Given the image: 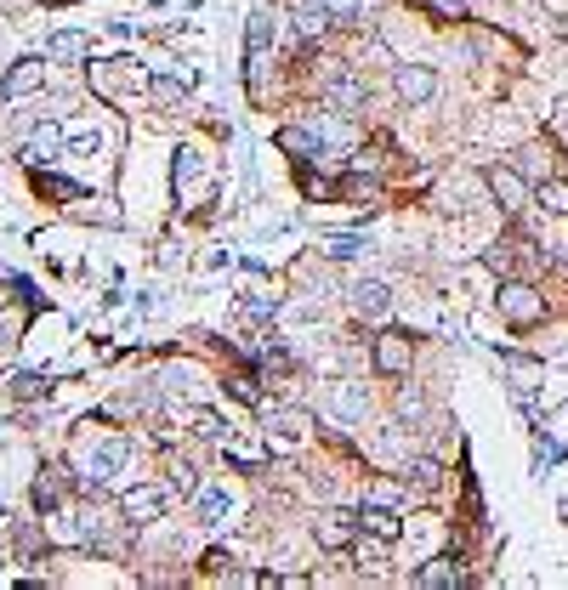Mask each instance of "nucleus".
<instances>
[{"label":"nucleus","instance_id":"412c9836","mask_svg":"<svg viewBox=\"0 0 568 590\" xmlns=\"http://www.w3.org/2000/svg\"><path fill=\"white\" fill-rule=\"evenodd\" d=\"M35 193H40V199H57V205H74V199H86V188H80V182H63V176H46V171L35 176Z\"/></svg>","mask_w":568,"mask_h":590},{"label":"nucleus","instance_id":"1a4fd4ad","mask_svg":"<svg viewBox=\"0 0 568 590\" xmlns=\"http://www.w3.org/2000/svg\"><path fill=\"white\" fill-rule=\"evenodd\" d=\"M63 142H69V131H63V125H57V120H40L35 131L23 137V159H29V165H52V159L63 154Z\"/></svg>","mask_w":568,"mask_h":590},{"label":"nucleus","instance_id":"aec40b11","mask_svg":"<svg viewBox=\"0 0 568 590\" xmlns=\"http://www.w3.org/2000/svg\"><path fill=\"white\" fill-rule=\"evenodd\" d=\"M324 23H330V6H324V0H307V6H296V35H302V40H319Z\"/></svg>","mask_w":568,"mask_h":590},{"label":"nucleus","instance_id":"2f4dec72","mask_svg":"<svg viewBox=\"0 0 568 590\" xmlns=\"http://www.w3.org/2000/svg\"><path fill=\"white\" fill-rule=\"evenodd\" d=\"M370 500H375V505H398V500H404V488H398V483H375Z\"/></svg>","mask_w":568,"mask_h":590},{"label":"nucleus","instance_id":"6e6552de","mask_svg":"<svg viewBox=\"0 0 568 590\" xmlns=\"http://www.w3.org/2000/svg\"><path fill=\"white\" fill-rule=\"evenodd\" d=\"M46 86V63L40 57H18L12 69L0 74V108L12 103V97H23V91H40Z\"/></svg>","mask_w":568,"mask_h":590},{"label":"nucleus","instance_id":"f257e3e1","mask_svg":"<svg viewBox=\"0 0 568 590\" xmlns=\"http://www.w3.org/2000/svg\"><path fill=\"white\" fill-rule=\"evenodd\" d=\"M125 454H131V443H125V437H103V443H80V449H74V477H80V483L86 488H108L114 483V471L125 466Z\"/></svg>","mask_w":568,"mask_h":590},{"label":"nucleus","instance_id":"9b49d317","mask_svg":"<svg viewBox=\"0 0 568 590\" xmlns=\"http://www.w3.org/2000/svg\"><path fill=\"white\" fill-rule=\"evenodd\" d=\"M398 97H404L409 108L432 103V97H438V74L421 69V63H404V69H398Z\"/></svg>","mask_w":568,"mask_h":590},{"label":"nucleus","instance_id":"dca6fc26","mask_svg":"<svg viewBox=\"0 0 568 590\" xmlns=\"http://www.w3.org/2000/svg\"><path fill=\"white\" fill-rule=\"evenodd\" d=\"M307 426H313V415H307V409H296V403H273V409H267V432L302 437Z\"/></svg>","mask_w":568,"mask_h":590},{"label":"nucleus","instance_id":"0eeeda50","mask_svg":"<svg viewBox=\"0 0 568 590\" xmlns=\"http://www.w3.org/2000/svg\"><path fill=\"white\" fill-rule=\"evenodd\" d=\"M165 500H171V488H160V483H142V488H125V500H120V511H125V522L137 528V522H154L165 511Z\"/></svg>","mask_w":568,"mask_h":590},{"label":"nucleus","instance_id":"7ed1b4c3","mask_svg":"<svg viewBox=\"0 0 568 590\" xmlns=\"http://www.w3.org/2000/svg\"><path fill=\"white\" fill-rule=\"evenodd\" d=\"M495 307H500V318H506L512 330H534V324L546 318V295L534 290V284H523V278H512V284H500Z\"/></svg>","mask_w":568,"mask_h":590},{"label":"nucleus","instance_id":"c85d7f7f","mask_svg":"<svg viewBox=\"0 0 568 590\" xmlns=\"http://www.w3.org/2000/svg\"><path fill=\"white\" fill-rule=\"evenodd\" d=\"M69 148H74V154H97V148H103V131H91V125H74V131H69Z\"/></svg>","mask_w":568,"mask_h":590},{"label":"nucleus","instance_id":"423d86ee","mask_svg":"<svg viewBox=\"0 0 568 590\" xmlns=\"http://www.w3.org/2000/svg\"><path fill=\"white\" fill-rule=\"evenodd\" d=\"M313 534H319L324 551H347V545L364 534V522H358V511H319V517H313Z\"/></svg>","mask_w":568,"mask_h":590},{"label":"nucleus","instance_id":"a878e982","mask_svg":"<svg viewBox=\"0 0 568 590\" xmlns=\"http://www.w3.org/2000/svg\"><path fill=\"white\" fill-rule=\"evenodd\" d=\"M415 6H426L432 18H444V23H461L466 18V0H415Z\"/></svg>","mask_w":568,"mask_h":590},{"label":"nucleus","instance_id":"39448f33","mask_svg":"<svg viewBox=\"0 0 568 590\" xmlns=\"http://www.w3.org/2000/svg\"><path fill=\"white\" fill-rule=\"evenodd\" d=\"M483 188L495 193V205L506 210V216H517V210L529 205V182H523L512 165H489V171H483Z\"/></svg>","mask_w":568,"mask_h":590},{"label":"nucleus","instance_id":"a211bd4d","mask_svg":"<svg viewBox=\"0 0 568 590\" xmlns=\"http://www.w3.org/2000/svg\"><path fill=\"white\" fill-rule=\"evenodd\" d=\"M455 562H461V556H432V562H426V568L415 573V585H461L466 573L455 568Z\"/></svg>","mask_w":568,"mask_h":590},{"label":"nucleus","instance_id":"473e14b6","mask_svg":"<svg viewBox=\"0 0 568 590\" xmlns=\"http://www.w3.org/2000/svg\"><path fill=\"white\" fill-rule=\"evenodd\" d=\"M563 261H568V250H563Z\"/></svg>","mask_w":568,"mask_h":590},{"label":"nucleus","instance_id":"b1692460","mask_svg":"<svg viewBox=\"0 0 568 590\" xmlns=\"http://www.w3.org/2000/svg\"><path fill=\"white\" fill-rule=\"evenodd\" d=\"M199 176V154L194 148H177V159H171V182H177V193H182V182H194Z\"/></svg>","mask_w":568,"mask_h":590},{"label":"nucleus","instance_id":"2eb2a0df","mask_svg":"<svg viewBox=\"0 0 568 590\" xmlns=\"http://www.w3.org/2000/svg\"><path fill=\"white\" fill-rule=\"evenodd\" d=\"M387 301H392V295H387L381 278H358V284H353V313L358 318H381V313H387Z\"/></svg>","mask_w":568,"mask_h":590},{"label":"nucleus","instance_id":"4468645a","mask_svg":"<svg viewBox=\"0 0 568 590\" xmlns=\"http://www.w3.org/2000/svg\"><path fill=\"white\" fill-rule=\"evenodd\" d=\"M358 522H364V534H370V539H392V545L404 539V522H398V511H392V505H364V511H358Z\"/></svg>","mask_w":568,"mask_h":590},{"label":"nucleus","instance_id":"5701e85b","mask_svg":"<svg viewBox=\"0 0 568 590\" xmlns=\"http://www.w3.org/2000/svg\"><path fill=\"white\" fill-rule=\"evenodd\" d=\"M57 505H63V477H57V471H40V477H35V511L52 517Z\"/></svg>","mask_w":568,"mask_h":590},{"label":"nucleus","instance_id":"7c9ffc66","mask_svg":"<svg viewBox=\"0 0 568 590\" xmlns=\"http://www.w3.org/2000/svg\"><path fill=\"white\" fill-rule=\"evenodd\" d=\"M18 330H23V318H12V313L0 318V352H12V347H18Z\"/></svg>","mask_w":568,"mask_h":590},{"label":"nucleus","instance_id":"c756f323","mask_svg":"<svg viewBox=\"0 0 568 590\" xmlns=\"http://www.w3.org/2000/svg\"><path fill=\"white\" fill-rule=\"evenodd\" d=\"M324 6H330V18H336V23H358V18H364V0H324Z\"/></svg>","mask_w":568,"mask_h":590},{"label":"nucleus","instance_id":"bb28decb","mask_svg":"<svg viewBox=\"0 0 568 590\" xmlns=\"http://www.w3.org/2000/svg\"><path fill=\"white\" fill-rule=\"evenodd\" d=\"M239 307L245 313H279V290H250V295H239Z\"/></svg>","mask_w":568,"mask_h":590},{"label":"nucleus","instance_id":"393cba45","mask_svg":"<svg viewBox=\"0 0 568 590\" xmlns=\"http://www.w3.org/2000/svg\"><path fill=\"white\" fill-rule=\"evenodd\" d=\"M12 392H18V398H46V392H52V381H46V375H12Z\"/></svg>","mask_w":568,"mask_h":590},{"label":"nucleus","instance_id":"20e7f679","mask_svg":"<svg viewBox=\"0 0 568 590\" xmlns=\"http://www.w3.org/2000/svg\"><path fill=\"white\" fill-rule=\"evenodd\" d=\"M319 91L330 97V103H336V114H364V103H370V86H364V80H358L347 63H336V69L324 74Z\"/></svg>","mask_w":568,"mask_h":590},{"label":"nucleus","instance_id":"ddd939ff","mask_svg":"<svg viewBox=\"0 0 568 590\" xmlns=\"http://www.w3.org/2000/svg\"><path fill=\"white\" fill-rule=\"evenodd\" d=\"M86 57H91V35H80V29H57L46 40V63H86Z\"/></svg>","mask_w":568,"mask_h":590},{"label":"nucleus","instance_id":"cd10ccee","mask_svg":"<svg viewBox=\"0 0 568 590\" xmlns=\"http://www.w3.org/2000/svg\"><path fill=\"white\" fill-rule=\"evenodd\" d=\"M194 432H199V437H228L233 426L216 415V409H199V415H194Z\"/></svg>","mask_w":568,"mask_h":590},{"label":"nucleus","instance_id":"6ab92c4d","mask_svg":"<svg viewBox=\"0 0 568 590\" xmlns=\"http://www.w3.org/2000/svg\"><path fill=\"white\" fill-rule=\"evenodd\" d=\"M228 511H233L228 488H205V494H199V522H205V528H222V522H228Z\"/></svg>","mask_w":568,"mask_h":590},{"label":"nucleus","instance_id":"9d476101","mask_svg":"<svg viewBox=\"0 0 568 590\" xmlns=\"http://www.w3.org/2000/svg\"><path fill=\"white\" fill-rule=\"evenodd\" d=\"M324 403H330V415H336L341 426H358V420H364V409H370V398H364V386H358V381H330Z\"/></svg>","mask_w":568,"mask_h":590},{"label":"nucleus","instance_id":"f03ea898","mask_svg":"<svg viewBox=\"0 0 568 590\" xmlns=\"http://www.w3.org/2000/svg\"><path fill=\"white\" fill-rule=\"evenodd\" d=\"M148 69H137V57H108V63H91V91L108 97V103H120V97H137L148 91Z\"/></svg>","mask_w":568,"mask_h":590},{"label":"nucleus","instance_id":"f3484780","mask_svg":"<svg viewBox=\"0 0 568 590\" xmlns=\"http://www.w3.org/2000/svg\"><path fill=\"white\" fill-rule=\"evenodd\" d=\"M534 205L546 210V216H568V182L540 176V182H534Z\"/></svg>","mask_w":568,"mask_h":590},{"label":"nucleus","instance_id":"4be33fe9","mask_svg":"<svg viewBox=\"0 0 568 590\" xmlns=\"http://www.w3.org/2000/svg\"><path fill=\"white\" fill-rule=\"evenodd\" d=\"M319 250H324V256H330V261H358V256H364V250H370V244L358 239V233H330V239H324Z\"/></svg>","mask_w":568,"mask_h":590},{"label":"nucleus","instance_id":"f8f14e48","mask_svg":"<svg viewBox=\"0 0 568 590\" xmlns=\"http://www.w3.org/2000/svg\"><path fill=\"white\" fill-rule=\"evenodd\" d=\"M375 369H381V375H404L409 369V335H398V330L375 335Z\"/></svg>","mask_w":568,"mask_h":590}]
</instances>
